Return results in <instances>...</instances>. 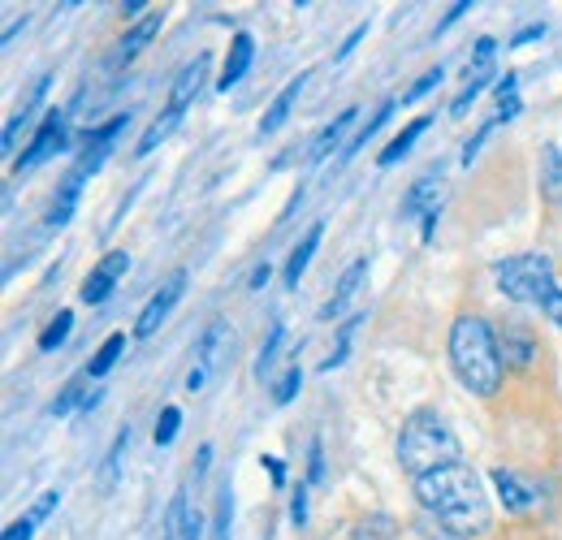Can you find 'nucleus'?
Wrapping results in <instances>:
<instances>
[{
    "label": "nucleus",
    "instance_id": "1",
    "mask_svg": "<svg viewBox=\"0 0 562 540\" xmlns=\"http://www.w3.org/2000/svg\"><path fill=\"white\" fill-rule=\"evenodd\" d=\"M416 497L428 515H437V524L450 537H481L490 532V497L481 475L472 472L468 463L441 468L416 480Z\"/></svg>",
    "mask_w": 562,
    "mask_h": 540
},
{
    "label": "nucleus",
    "instance_id": "2",
    "mask_svg": "<svg viewBox=\"0 0 562 540\" xmlns=\"http://www.w3.org/2000/svg\"><path fill=\"white\" fill-rule=\"evenodd\" d=\"M450 363L459 372V381L481 394V398H493L497 385H502V350H497V338L493 329L481 320V316H459L454 329H450Z\"/></svg>",
    "mask_w": 562,
    "mask_h": 540
},
{
    "label": "nucleus",
    "instance_id": "3",
    "mask_svg": "<svg viewBox=\"0 0 562 540\" xmlns=\"http://www.w3.org/2000/svg\"><path fill=\"white\" fill-rule=\"evenodd\" d=\"M463 459L459 450V437L446 428V419L437 410H416L407 415L403 432H398V463L412 480H420L428 472H441V468H454Z\"/></svg>",
    "mask_w": 562,
    "mask_h": 540
},
{
    "label": "nucleus",
    "instance_id": "4",
    "mask_svg": "<svg viewBox=\"0 0 562 540\" xmlns=\"http://www.w3.org/2000/svg\"><path fill=\"white\" fill-rule=\"evenodd\" d=\"M493 272H497V290L515 303H546L559 290L550 256H515V260H502Z\"/></svg>",
    "mask_w": 562,
    "mask_h": 540
},
{
    "label": "nucleus",
    "instance_id": "5",
    "mask_svg": "<svg viewBox=\"0 0 562 540\" xmlns=\"http://www.w3.org/2000/svg\"><path fill=\"white\" fill-rule=\"evenodd\" d=\"M66 135H70V113L48 109V113H44V126L35 131L31 147H26V151H22V160L13 165V173H31V169H40L44 160H53V151H61V147H66Z\"/></svg>",
    "mask_w": 562,
    "mask_h": 540
},
{
    "label": "nucleus",
    "instance_id": "6",
    "mask_svg": "<svg viewBox=\"0 0 562 540\" xmlns=\"http://www.w3.org/2000/svg\"><path fill=\"white\" fill-rule=\"evenodd\" d=\"M182 290H187V269H178L151 299H147V307H143L139 320H135V334H139V338H151V334L165 325V316L173 312V303L182 299Z\"/></svg>",
    "mask_w": 562,
    "mask_h": 540
},
{
    "label": "nucleus",
    "instance_id": "7",
    "mask_svg": "<svg viewBox=\"0 0 562 540\" xmlns=\"http://www.w3.org/2000/svg\"><path fill=\"white\" fill-rule=\"evenodd\" d=\"M126 269H131V256H126V251H109V256L91 269V277L82 281V290H78V294H82V303H91V307H95V303H104V299L113 294V285L126 277Z\"/></svg>",
    "mask_w": 562,
    "mask_h": 540
},
{
    "label": "nucleus",
    "instance_id": "8",
    "mask_svg": "<svg viewBox=\"0 0 562 540\" xmlns=\"http://www.w3.org/2000/svg\"><path fill=\"white\" fill-rule=\"evenodd\" d=\"M221 346H225V325L212 320L209 329H204V338H200V346H195V368H191V376H187V390H191V394H200L212 381V372H216V363H221Z\"/></svg>",
    "mask_w": 562,
    "mask_h": 540
},
{
    "label": "nucleus",
    "instance_id": "9",
    "mask_svg": "<svg viewBox=\"0 0 562 540\" xmlns=\"http://www.w3.org/2000/svg\"><path fill=\"white\" fill-rule=\"evenodd\" d=\"M493 53H497V44H493V40H476V61L468 66V87H463V91H459V100L450 104V113H454V117H463V113H468V104L485 91V82L493 78Z\"/></svg>",
    "mask_w": 562,
    "mask_h": 540
},
{
    "label": "nucleus",
    "instance_id": "10",
    "mask_svg": "<svg viewBox=\"0 0 562 540\" xmlns=\"http://www.w3.org/2000/svg\"><path fill=\"white\" fill-rule=\"evenodd\" d=\"M200 532H204V519L187 502V488H178L169 502V515H165V540H200Z\"/></svg>",
    "mask_w": 562,
    "mask_h": 540
},
{
    "label": "nucleus",
    "instance_id": "11",
    "mask_svg": "<svg viewBox=\"0 0 562 540\" xmlns=\"http://www.w3.org/2000/svg\"><path fill=\"white\" fill-rule=\"evenodd\" d=\"M355 122H359V109H347L342 117H334V122H329L321 135L307 143V165H325V160H329V156L342 147V138H347V131H351Z\"/></svg>",
    "mask_w": 562,
    "mask_h": 540
},
{
    "label": "nucleus",
    "instance_id": "12",
    "mask_svg": "<svg viewBox=\"0 0 562 540\" xmlns=\"http://www.w3.org/2000/svg\"><path fill=\"white\" fill-rule=\"evenodd\" d=\"M493 484H497V497H502V506H506L510 515H519V510H532V506H537V488H532L519 472L497 468V472H493Z\"/></svg>",
    "mask_w": 562,
    "mask_h": 540
},
{
    "label": "nucleus",
    "instance_id": "13",
    "mask_svg": "<svg viewBox=\"0 0 562 540\" xmlns=\"http://www.w3.org/2000/svg\"><path fill=\"white\" fill-rule=\"evenodd\" d=\"M204 78H209V57H195L191 66H187L182 74H178V78H173V91H169V109H173V113H187V109H191V100L200 95Z\"/></svg>",
    "mask_w": 562,
    "mask_h": 540
},
{
    "label": "nucleus",
    "instance_id": "14",
    "mask_svg": "<svg viewBox=\"0 0 562 540\" xmlns=\"http://www.w3.org/2000/svg\"><path fill=\"white\" fill-rule=\"evenodd\" d=\"M363 277H368V260L359 256V260H355L351 269L342 272V281H338V290H334V299H329V303L321 307V316H325V320H338V316H342V312L351 307V303H355V294H359V285H363Z\"/></svg>",
    "mask_w": 562,
    "mask_h": 540
},
{
    "label": "nucleus",
    "instance_id": "15",
    "mask_svg": "<svg viewBox=\"0 0 562 540\" xmlns=\"http://www.w3.org/2000/svg\"><path fill=\"white\" fill-rule=\"evenodd\" d=\"M251 57H256V40H251L247 31H238V35H234V44H229L225 69H221V91H229L234 82H243V74L251 69Z\"/></svg>",
    "mask_w": 562,
    "mask_h": 540
},
{
    "label": "nucleus",
    "instance_id": "16",
    "mask_svg": "<svg viewBox=\"0 0 562 540\" xmlns=\"http://www.w3.org/2000/svg\"><path fill=\"white\" fill-rule=\"evenodd\" d=\"M416 212H424V216H437V212H441V178H437V173H424L420 182L407 191L403 216H416Z\"/></svg>",
    "mask_w": 562,
    "mask_h": 540
},
{
    "label": "nucleus",
    "instance_id": "17",
    "mask_svg": "<svg viewBox=\"0 0 562 540\" xmlns=\"http://www.w3.org/2000/svg\"><path fill=\"white\" fill-rule=\"evenodd\" d=\"M321 238H325V225L316 221V225H312V229L303 234V243H299V247L290 251V260H285V285H290V290H294V285H299V277L307 272L312 256H316V247H321Z\"/></svg>",
    "mask_w": 562,
    "mask_h": 540
},
{
    "label": "nucleus",
    "instance_id": "18",
    "mask_svg": "<svg viewBox=\"0 0 562 540\" xmlns=\"http://www.w3.org/2000/svg\"><path fill=\"white\" fill-rule=\"evenodd\" d=\"M303 82H307V74H299V78H290L285 82V91H281L278 100L269 104V113H265V122H260V135H273L285 126V117H290V109L299 104V91H303Z\"/></svg>",
    "mask_w": 562,
    "mask_h": 540
},
{
    "label": "nucleus",
    "instance_id": "19",
    "mask_svg": "<svg viewBox=\"0 0 562 540\" xmlns=\"http://www.w3.org/2000/svg\"><path fill=\"white\" fill-rule=\"evenodd\" d=\"M178 122H182V113H173V109H165V113H160V117H156V122H151V126L143 131L139 143H135V156H151V151H156V147H160L165 138L173 135V126H178Z\"/></svg>",
    "mask_w": 562,
    "mask_h": 540
},
{
    "label": "nucleus",
    "instance_id": "20",
    "mask_svg": "<svg viewBox=\"0 0 562 540\" xmlns=\"http://www.w3.org/2000/svg\"><path fill=\"white\" fill-rule=\"evenodd\" d=\"M541 191H546V200L562 203V147H546L541 151Z\"/></svg>",
    "mask_w": 562,
    "mask_h": 540
},
{
    "label": "nucleus",
    "instance_id": "21",
    "mask_svg": "<svg viewBox=\"0 0 562 540\" xmlns=\"http://www.w3.org/2000/svg\"><path fill=\"white\" fill-rule=\"evenodd\" d=\"M160 22H165V13H151L147 22H139V26H135V31L122 40V53H117V61H131V57H139L143 48H147V44L160 35Z\"/></svg>",
    "mask_w": 562,
    "mask_h": 540
},
{
    "label": "nucleus",
    "instance_id": "22",
    "mask_svg": "<svg viewBox=\"0 0 562 540\" xmlns=\"http://www.w3.org/2000/svg\"><path fill=\"white\" fill-rule=\"evenodd\" d=\"M424 131H428V117H416V122H412V126H407L403 135H398V138H394V143H390V147H385V151H381V169H390V165H398V160H403V156L412 151V143H416V138H420Z\"/></svg>",
    "mask_w": 562,
    "mask_h": 540
},
{
    "label": "nucleus",
    "instance_id": "23",
    "mask_svg": "<svg viewBox=\"0 0 562 540\" xmlns=\"http://www.w3.org/2000/svg\"><path fill=\"white\" fill-rule=\"evenodd\" d=\"M122 350H126V334H113V338L95 350V359L87 363V376H109V372H113V363L122 359Z\"/></svg>",
    "mask_w": 562,
    "mask_h": 540
},
{
    "label": "nucleus",
    "instance_id": "24",
    "mask_svg": "<svg viewBox=\"0 0 562 540\" xmlns=\"http://www.w3.org/2000/svg\"><path fill=\"white\" fill-rule=\"evenodd\" d=\"M355 540H398V524L390 515H372L355 528Z\"/></svg>",
    "mask_w": 562,
    "mask_h": 540
},
{
    "label": "nucleus",
    "instance_id": "25",
    "mask_svg": "<svg viewBox=\"0 0 562 540\" xmlns=\"http://www.w3.org/2000/svg\"><path fill=\"white\" fill-rule=\"evenodd\" d=\"M394 109H398V100H385V104H381V113H376V117H372V122H368V126H363V131H359V135H355L351 143H347V151H342V160H351L355 151H359V147H363L368 138H372V135H376V131H381V126H385V122H390V113H394Z\"/></svg>",
    "mask_w": 562,
    "mask_h": 540
},
{
    "label": "nucleus",
    "instance_id": "26",
    "mask_svg": "<svg viewBox=\"0 0 562 540\" xmlns=\"http://www.w3.org/2000/svg\"><path fill=\"white\" fill-rule=\"evenodd\" d=\"M70 325H74L70 312H57V320H53V325L40 334V350H44V355H53L57 346H66V338H70Z\"/></svg>",
    "mask_w": 562,
    "mask_h": 540
},
{
    "label": "nucleus",
    "instance_id": "27",
    "mask_svg": "<svg viewBox=\"0 0 562 540\" xmlns=\"http://www.w3.org/2000/svg\"><path fill=\"white\" fill-rule=\"evenodd\" d=\"M126 446H131V428H126V432H117V441H113V450H109V459H104V488H113V484H117Z\"/></svg>",
    "mask_w": 562,
    "mask_h": 540
},
{
    "label": "nucleus",
    "instance_id": "28",
    "mask_svg": "<svg viewBox=\"0 0 562 540\" xmlns=\"http://www.w3.org/2000/svg\"><path fill=\"white\" fill-rule=\"evenodd\" d=\"M178 428H182V410L178 406H165L160 419H156V446H173Z\"/></svg>",
    "mask_w": 562,
    "mask_h": 540
},
{
    "label": "nucleus",
    "instance_id": "29",
    "mask_svg": "<svg viewBox=\"0 0 562 540\" xmlns=\"http://www.w3.org/2000/svg\"><path fill=\"white\" fill-rule=\"evenodd\" d=\"M281 338H285V325H281V320H273V325H269V341L260 346V359H256V372H260V376H265V372L273 368V359H278Z\"/></svg>",
    "mask_w": 562,
    "mask_h": 540
},
{
    "label": "nucleus",
    "instance_id": "30",
    "mask_svg": "<svg viewBox=\"0 0 562 540\" xmlns=\"http://www.w3.org/2000/svg\"><path fill=\"white\" fill-rule=\"evenodd\" d=\"M299 385H303V372H299V363L294 368H285V376H281L278 385H273V403L285 406L294 394H299Z\"/></svg>",
    "mask_w": 562,
    "mask_h": 540
},
{
    "label": "nucleus",
    "instance_id": "31",
    "mask_svg": "<svg viewBox=\"0 0 562 540\" xmlns=\"http://www.w3.org/2000/svg\"><path fill=\"white\" fill-rule=\"evenodd\" d=\"M95 398H100V394H82V385L74 381V385H66V394L53 403V410L66 415V410H74V406H95Z\"/></svg>",
    "mask_w": 562,
    "mask_h": 540
},
{
    "label": "nucleus",
    "instance_id": "32",
    "mask_svg": "<svg viewBox=\"0 0 562 540\" xmlns=\"http://www.w3.org/2000/svg\"><path fill=\"white\" fill-rule=\"evenodd\" d=\"M229 510H234L229 488H221V497H216V532H212V540H229Z\"/></svg>",
    "mask_w": 562,
    "mask_h": 540
},
{
    "label": "nucleus",
    "instance_id": "33",
    "mask_svg": "<svg viewBox=\"0 0 562 540\" xmlns=\"http://www.w3.org/2000/svg\"><path fill=\"white\" fill-rule=\"evenodd\" d=\"M355 325H359V320H347V325H342V334H338V350H334V355H329V359L321 363V372H334V368H338V363L347 359V346H351Z\"/></svg>",
    "mask_w": 562,
    "mask_h": 540
},
{
    "label": "nucleus",
    "instance_id": "34",
    "mask_svg": "<svg viewBox=\"0 0 562 540\" xmlns=\"http://www.w3.org/2000/svg\"><path fill=\"white\" fill-rule=\"evenodd\" d=\"M441 78H446V74H441V66H437V69H428V74H424L420 82H416V87H412V91L403 95V104H416V100H420V95H428L432 87H441Z\"/></svg>",
    "mask_w": 562,
    "mask_h": 540
},
{
    "label": "nucleus",
    "instance_id": "35",
    "mask_svg": "<svg viewBox=\"0 0 562 540\" xmlns=\"http://www.w3.org/2000/svg\"><path fill=\"white\" fill-rule=\"evenodd\" d=\"M307 480H312V484H321V480H325V459H321V437H312V446H307Z\"/></svg>",
    "mask_w": 562,
    "mask_h": 540
},
{
    "label": "nucleus",
    "instance_id": "36",
    "mask_svg": "<svg viewBox=\"0 0 562 540\" xmlns=\"http://www.w3.org/2000/svg\"><path fill=\"white\" fill-rule=\"evenodd\" d=\"M44 87H48V82H44ZM44 87H40V95H44ZM31 104H35V100H31ZM31 104H26L22 113H13V117H9V126H4V151H13V138H18V131L26 126V113H31Z\"/></svg>",
    "mask_w": 562,
    "mask_h": 540
},
{
    "label": "nucleus",
    "instance_id": "37",
    "mask_svg": "<svg viewBox=\"0 0 562 540\" xmlns=\"http://www.w3.org/2000/svg\"><path fill=\"white\" fill-rule=\"evenodd\" d=\"M61 502V493H44L40 502H35V510H31V524H40V519H48L53 515V506Z\"/></svg>",
    "mask_w": 562,
    "mask_h": 540
},
{
    "label": "nucleus",
    "instance_id": "38",
    "mask_svg": "<svg viewBox=\"0 0 562 540\" xmlns=\"http://www.w3.org/2000/svg\"><path fill=\"white\" fill-rule=\"evenodd\" d=\"M290 519H294L299 528L307 524V488H303V484H299V493H294V502H290Z\"/></svg>",
    "mask_w": 562,
    "mask_h": 540
},
{
    "label": "nucleus",
    "instance_id": "39",
    "mask_svg": "<svg viewBox=\"0 0 562 540\" xmlns=\"http://www.w3.org/2000/svg\"><path fill=\"white\" fill-rule=\"evenodd\" d=\"M541 312H546V316H550V320H554V325L562 329V290H554V294L541 303Z\"/></svg>",
    "mask_w": 562,
    "mask_h": 540
},
{
    "label": "nucleus",
    "instance_id": "40",
    "mask_svg": "<svg viewBox=\"0 0 562 540\" xmlns=\"http://www.w3.org/2000/svg\"><path fill=\"white\" fill-rule=\"evenodd\" d=\"M31 532H35V524L31 519H18V524L4 528V540H31Z\"/></svg>",
    "mask_w": 562,
    "mask_h": 540
},
{
    "label": "nucleus",
    "instance_id": "41",
    "mask_svg": "<svg viewBox=\"0 0 562 540\" xmlns=\"http://www.w3.org/2000/svg\"><path fill=\"white\" fill-rule=\"evenodd\" d=\"M363 35H368V22H363V26H355L351 35H347V44H342V48H338V61H347V57H351V53H355V44H359V40H363Z\"/></svg>",
    "mask_w": 562,
    "mask_h": 540
},
{
    "label": "nucleus",
    "instance_id": "42",
    "mask_svg": "<svg viewBox=\"0 0 562 540\" xmlns=\"http://www.w3.org/2000/svg\"><path fill=\"white\" fill-rule=\"evenodd\" d=\"M541 35H546V26H541V22H537V26H524V31L510 40V48H524L528 40H541Z\"/></svg>",
    "mask_w": 562,
    "mask_h": 540
},
{
    "label": "nucleus",
    "instance_id": "43",
    "mask_svg": "<svg viewBox=\"0 0 562 540\" xmlns=\"http://www.w3.org/2000/svg\"><path fill=\"white\" fill-rule=\"evenodd\" d=\"M265 468H269V475H273V484H285V468H281V459H273V454H269V459H265Z\"/></svg>",
    "mask_w": 562,
    "mask_h": 540
},
{
    "label": "nucleus",
    "instance_id": "44",
    "mask_svg": "<svg viewBox=\"0 0 562 540\" xmlns=\"http://www.w3.org/2000/svg\"><path fill=\"white\" fill-rule=\"evenodd\" d=\"M209 463H212V446H200V459H195V480H200V475H209Z\"/></svg>",
    "mask_w": 562,
    "mask_h": 540
},
{
    "label": "nucleus",
    "instance_id": "45",
    "mask_svg": "<svg viewBox=\"0 0 562 540\" xmlns=\"http://www.w3.org/2000/svg\"><path fill=\"white\" fill-rule=\"evenodd\" d=\"M463 13H472V4H468V0H463V4H454V9H450V13H446V22H441V26H437V31H446V26H450V22H459V18H463Z\"/></svg>",
    "mask_w": 562,
    "mask_h": 540
},
{
    "label": "nucleus",
    "instance_id": "46",
    "mask_svg": "<svg viewBox=\"0 0 562 540\" xmlns=\"http://www.w3.org/2000/svg\"><path fill=\"white\" fill-rule=\"evenodd\" d=\"M260 285H269V265H260V269L251 272V290H260Z\"/></svg>",
    "mask_w": 562,
    "mask_h": 540
},
{
    "label": "nucleus",
    "instance_id": "47",
    "mask_svg": "<svg viewBox=\"0 0 562 540\" xmlns=\"http://www.w3.org/2000/svg\"><path fill=\"white\" fill-rule=\"evenodd\" d=\"M143 9H147V4H143V0H131V4H122V13H126V18H139Z\"/></svg>",
    "mask_w": 562,
    "mask_h": 540
}]
</instances>
